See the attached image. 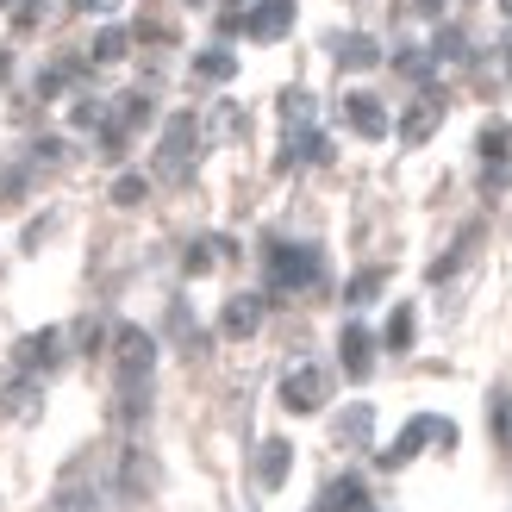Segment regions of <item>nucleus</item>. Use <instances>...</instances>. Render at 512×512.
<instances>
[{"mask_svg":"<svg viewBox=\"0 0 512 512\" xmlns=\"http://www.w3.org/2000/svg\"><path fill=\"white\" fill-rule=\"evenodd\" d=\"M113 356H119V413L144 419L150 413V381H157V344H150V331L119 325Z\"/></svg>","mask_w":512,"mask_h":512,"instance_id":"1","label":"nucleus"},{"mask_svg":"<svg viewBox=\"0 0 512 512\" xmlns=\"http://www.w3.org/2000/svg\"><path fill=\"white\" fill-rule=\"evenodd\" d=\"M325 275V256L313 244H269V281L281 294H294V288H313V281Z\"/></svg>","mask_w":512,"mask_h":512,"instance_id":"2","label":"nucleus"},{"mask_svg":"<svg viewBox=\"0 0 512 512\" xmlns=\"http://www.w3.org/2000/svg\"><path fill=\"white\" fill-rule=\"evenodd\" d=\"M194 157H200V125H194V113H175L169 132H163V144H157V175L182 182V175L194 169Z\"/></svg>","mask_w":512,"mask_h":512,"instance_id":"3","label":"nucleus"},{"mask_svg":"<svg viewBox=\"0 0 512 512\" xmlns=\"http://www.w3.org/2000/svg\"><path fill=\"white\" fill-rule=\"evenodd\" d=\"M425 438H438V444L450 450V444H456V425H450V419H413V425L400 431V444H394V450H381V469H400V463H413V456L425 450Z\"/></svg>","mask_w":512,"mask_h":512,"instance_id":"4","label":"nucleus"},{"mask_svg":"<svg viewBox=\"0 0 512 512\" xmlns=\"http://www.w3.org/2000/svg\"><path fill=\"white\" fill-rule=\"evenodd\" d=\"M325 394H331V375L313 369V363H300L288 381H281V406H288V413H319Z\"/></svg>","mask_w":512,"mask_h":512,"instance_id":"5","label":"nucleus"},{"mask_svg":"<svg viewBox=\"0 0 512 512\" xmlns=\"http://www.w3.org/2000/svg\"><path fill=\"white\" fill-rule=\"evenodd\" d=\"M294 25V0H263V7H250L244 13V32L250 38H263V44H275L281 32Z\"/></svg>","mask_w":512,"mask_h":512,"instance_id":"6","label":"nucleus"},{"mask_svg":"<svg viewBox=\"0 0 512 512\" xmlns=\"http://www.w3.org/2000/svg\"><path fill=\"white\" fill-rule=\"evenodd\" d=\"M338 356H344V375H350V381H369V369H375V338H369L363 325H344Z\"/></svg>","mask_w":512,"mask_h":512,"instance_id":"7","label":"nucleus"},{"mask_svg":"<svg viewBox=\"0 0 512 512\" xmlns=\"http://www.w3.org/2000/svg\"><path fill=\"white\" fill-rule=\"evenodd\" d=\"M344 119H350L363 138H388V107H381L375 94H344Z\"/></svg>","mask_w":512,"mask_h":512,"instance_id":"8","label":"nucleus"},{"mask_svg":"<svg viewBox=\"0 0 512 512\" xmlns=\"http://www.w3.org/2000/svg\"><path fill=\"white\" fill-rule=\"evenodd\" d=\"M225 338H256V325H263V294H238V300H225Z\"/></svg>","mask_w":512,"mask_h":512,"instance_id":"9","label":"nucleus"},{"mask_svg":"<svg viewBox=\"0 0 512 512\" xmlns=\"http://www.w3.org/2000/svg\"><path fill=\"white\" fill-rule=\"evenodd\" d=\"M288 469H294V444L288 438H269L263 450H256V481H263V488H281Z\"/></svg>","mask_w":512,"mask_h":512,"instance_id":"10","label":"nucleus"},{"mask_svg":"<svg viewBox=\"0 0 512 512\" xmlns=\"http://www.w3.org/2000/svg\"><path fill=\"white\" fill-rule=\"evenodd\" d=\"M319 512H369V488L356 475H344V481H331V494H325V506Z\"/></svg>","mask_w":512,"mask_h":512,"instance_id":"11","label":"nucleus"},{"mask_svg":"<svg viewBox=\"0 0 512 512\" xmlns=\"http://www.w3.org/2000/svg\"><path fill=\"white\" fill-rule=\"evenodd\" d=\"M438 113H444L438 100H419V107H413V113L400 119V138H406V144H425L431 132H438Z\"/></svg>","mask_w":512,"mask_h":512,"instance_id":"12","label":"nucleus"},{"mask_svg":"<svg viewBox=\"0 0 512 512\" xmlns=\"http://www.w3.org/2000/svg\"><path fill=\"white\" fill-rule=\"evenodd\" d=\"M50 363H57V331H38L19 344V369H50Z\"/></svg>","mask_w":512,"mask_h":512,"instance_id":"13","label":"nucleus"},{"mask_svg":"<svg viewBox=\"0 0 512 512\" xmlns=\"http://www.w3.org/2000/svg\"><path fill=\"white\" fill-rule=\"evenodd\" d=\"M288 163H331V144L319 138V132H294V144H288Z\"/></svg>","mask_w":512,"mask_h":512,"instance_id":"14","label":"nucleus"},{"mask_svg":"<svg viewBox=\"0 0 512 512\" xmlns=\"http://www.w3.org/2000/svg\"><path fill=\"white\" fill-rule=\"evenodd\" d=\"M369 425H375L369 406H350V413L338 419V444H369Z\"/></svg>","mask_w":512,"mask_h":512,"instance_id":"15","label":"nucleus"},{"mask_svg":"<svg viewBox=\"0 0 512 512\" xmlns=\"http://www.w3.org/2000/svg\"><path fill=\"white\" fill-rule=\"evenodd\" d=\"M506 150H512V132H506L500 119H488V125H481V157H488V163H506Z\"/></svg>","mask_w":512,"mask_h":512,"instance_id":"16","label":"nucleus"},{"mask_svg":"<svg viewBox=\"0 0 512 512\" xmlns=\"http://www.w3.org/2000/svg\"><path fill=\"white\" fill-rule=\"evenodd\" d=\"M194 69L207 75V82H225V75H238V63H232V50H200V57H194Z\"/></svg>","mask_w":512,"mask_h":512,"instance_id":"17","label":"nucleus"},{"mask_svg":"<svg viewBox=\"0 0 512 512\" xmlns=\"http://www.w3.org/2000/svg\"><path fill=\"white\" fill-rule=\"evenodd\" d=\"M388 350H413V306H394L388 313Z\"/></svg>","mask_w":512,"mask_h":512,"instance_id":"18","label":"nucleus"},{"mask_svg":"<svg viewBox=\"0 0 512 512\" xmlns=\"http://www.w3.org/2000/svg\"><path fill=\"white\" fill-rule=\"evenodd\" d=\"M381 57V50L369 44V38H338V63H350V69H369Z\"/></svg>","mask_w":512,"mask_h":512,"instance_id":"19","label":"nucleus"},{"mask_svg":"<svg viewBox=\"0 0 512 512\" xmlns=\"http://www.w3.org/2000/svg\"><path fill=\"white\" fill-rule=\"evenodd\" d=\"M57 512H100V500L82 488V481H69V488L57 494Z\"/></svg>","mask_w":512,"mask_h":512,"instance_id":"20","label":"nucleus"},{"mask_svg":"<svg viewBox=\"0 0 512 512\" xmlns=\"http://www.w3.org/2000/svg\"><path fill=\"white\" fill-rule=\"evenodd\" d=\"M125 44H132V38H125L119 25H113V32H100V38H94V63H119V57H125Z\"/></svg>","mask_w":512,"mask_h":512,"instance_id":"21","label":"nucleus"},{"mask_svg":"<svg viewBox=\"0 0 512 512\" xmlns=\"http://www.w3.org/2000/svg\"><path fill=\"white\" fill-rule=\"evenodd\" d=\"M281 113H288V119H313V94H300V88H288V94H281Z\"/></svg>","mask_w":512,"mask_h":512,"instance_id":"22","label":"nucleus"},{"mask_svg":"<svg viewBox=\"0 0 512 512\" xmlns=\"http://www.w3.org/2000/svg\"><path fill=\"white\" fill-rule=\"evenodd\" d=\"M113 200H119V207H138V200H144V182H138V175H119V182H113Z\"/></svg>","mask_w":512,"mask_h":512,"instance_id":"23","label":"nucleus"},{"mask_svg":"<svg viewBox=\"0 0 512 512\" xmlns=\"http://www.w3.org/2000/svg\"><path fill=\"white\" fill-rule=\"evenodd\" d=\"M375 294H381V269H369V275H356V281H350V300H356V306L375 300Z\"/></svg>","mask_w":512,"mask_h":512,"instance_id":"24","label":"nucleus"},{"mask_svg":"<svg viewBox=\"0 0 512 512\" xmlns=\"http://www.w3.org/2000/svg\"><path fill=\"white\" fill-rule=\"evenodd\" d=\"M219 32L238 38V32H244V7H225V13H219Z\"/></svg>","mask_w":512,"mask_h":512,"instance_id":"25","label":"nucleus"},{"mask_svg":"<svg viewBox=\"0 0 512 512\" xmlns=\"http://www.w3.org/2000/svg\"><path fill=\"white\" fill-rule=\"evenodd\" d=\"M75 7H82V13H107L113 0H75Z\"/></svg>","mask_w":512,"mask_h":512,"instance_id":"26","label":"nucleus"},{"mask_svg":"<svg viewBox=\"0 0 512 512\" xmlns=\"http://www.w3.org/2000/svg\"><path fill=\"white\" fill-rule=\"evenodd\" d=\"M7 69H13V57H7V50H0V82H7Z\"/></svg>","mask_w":512,"mask_h":512,"instance_id":"27","label":"nucleus"},{"mask_svg":"<svg viewBox=\"0 0 512 512\" xmlns=\"http://www.w3.org/2000/svg\"><path fill=\"white\" fill-rule=\"evenodd\" d=\"M419 7H425V13H438V7H444V0H419Z\"/></svg>","mask_w":512,"mask_h":512,"instance_id":"28","label":"nucleus"},{"mask_svg":"<svg viewBox=\"0 0 512 512\" xmlns=\"http://www.w3.org/2000/svg\"><path fill=\"white\" fill-rule=\"evenodd\" d=\"M500 7H506V13H512V0H500Z\"/></svg>","mask_w":512,"mask_h":512,"instance_id":"29","label":"nucleus"},{"mask_svg":"<svg viewBox=\"0 0 512 512\" xmlns=\"http://www.w3.org/2000/svg\"><path fill=\"white\" fill-rule=\"evenodd\" d=\"M506 63H512V50H506Z\"/></svg>","mask_w":512,"mask_h":512,"instance_id":"30","label":"nucleus"},{"mask_svg":"<svg viewBox=\"0 0 512 512\" xmlns=\"http://www.w3.org/2000/svg\"><path fill=\"white\" fill-rule=\"evenodd\" d=\"M0 7H7V0H0Z\"/></svg>","mask_w":512,"mask_h":512,"instance_id":"31","label":"nucleus"}]
</instances>
